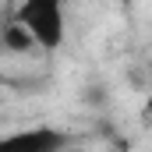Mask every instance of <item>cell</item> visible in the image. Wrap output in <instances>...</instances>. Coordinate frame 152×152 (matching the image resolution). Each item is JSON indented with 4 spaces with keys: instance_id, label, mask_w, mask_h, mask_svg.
<instances>
[{
    "instance_id": "cell-1",
    "label": "cell",
    "mask_w": 152,
    "mask_h": 152,
    "mask_svg": "<svg viewBox=\"0 0 152 152\" xmlns=\"http://www.w3.org/2000/svg\"><path fill=\"white\" fill-rule=\"evenodd\" d=\"M14 21L32 36L36 46L42 50H57L60 42H64V32H67V25H64V7L57 4V0H28V4H21L18 11H14Z\"/></svg>"
},
{
    "instance_id": "cell-2",
    "label": "cell",
    "mask_w": 152,
    "mask_h": 152,
    "mask_svg": "<svg viewBox=\"0 0 152 152\" xmlns=\"http://www.w3.org/2000/svg\"><path fill=\"white\" fill-rule=\"evenodd\" d=\"M67 149V134L57 127H28L0 138V152H60Z\"/></svg>"
},
{
    "instance_id": "cell-3",
    "label": "cell",
    "mask_w": 152,
    "mask_h": 152,
    "mask_svg": "<svg viewBox=\"0 0 152 152\" xmlns=\"http://www.w3.org/2000/svg\"><path fill=\"white\" fill-rule=\"evenodd\" d=\"M4 42H7L11 50H18V53H21V50H28V46H36V42H32V36H28V32H25L14 18L4 25Z\"/></svg>"
},
{
    "instance_id": "cell-4",
    "label": "cell",
    "mask_w": 152,
    "mask_h": 152,
    "mask_svg": "<svg viewBox=\"0 0 152 152\" xmlns=\"http://www.w3.org/2000/svg\"><path fill=\"white\" fill-rule=\"evenodd\" d=\"M60 152H85V149H78V145H67V149H60Z\"/></svg>"
}]
</instances>
